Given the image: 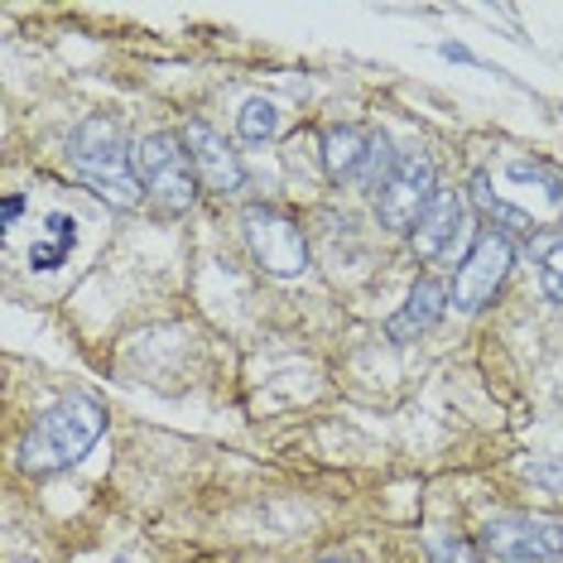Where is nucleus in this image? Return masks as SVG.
I'll return each instance as SVG.
<instances>
[{"label": "nucleus", "instance_id": "nucleus-1", "mask_svg": "<svg viewBox=\"0 0 563 563\" xmlns=\"http://www.w3.org/2000/svg\"><path fill=\"white\" fill-rule=\"evenodd\" d=\"M107 433V409L92 395H63L58 405H48L15 448V463L30 477H48V472L78 467L87 453L97 448V439Z\"/></svg>", "mask_w": 563, "mask_h": 563}, {"label": "nucleus", "instance_id": "nucleus-2", "mask_svg": "<svg viewBox=\"0 0 563 563\" xmlns=\"http://www.w3.org/2000/svg\"><path fill=\"white\" fill-rule=\"evenodd\" d=\"M68 164H73V174H78L101 202H111L117 212H135L140 202H145V188H140V174H135V150L125 145L117 121L87 117V121L73 125Z\"/></svg>", "mask_w": 563, "mask_h": 563}, {"label": "nucleus", "instance_id": "nucleus-3", "mask_svg": "<svg viewBox=\"0 0 563 563\" xmlns=\"http://www.w3.org/2000/svg\"><path fill=\"white\" fill-rule=\"evenodd\" d=\"M135 174L145 198L164 217H184L198 202V169L184 150V135L174 131H150L135 140Z\"/></svg>", "mask_w": 563, "mask_h": 563}, {"label": "nucleus", "instance_id": "nucleus-4", "mask_svg": "<svg viewBox=\"0 0 563 563\" xmlns=\"http://www.w3.org/2000/svg\"><path fill=\"white\" fill-rule=\"evenodd\" d=\"M241 236H246L251 261L261 265L265 275L275 279H299L309 271V241H303V227L294 222L289 212L271 208V202H251L241 212Z\"/></svg>", "mask_w": 563, "mask_h": 563}, {"label": "nucleus", "instance_id": "nucleus-5", "mask_svg": "<svg viewBox=\"0 0 563 563\" xmlns=\"http://www.w3.org/2000/svg\"><path fill=\"white\" fill-rule=\"evenodd\" d=\"M439 194V164H433L429 150H400V164H395L390 184L380 188L376 198V222L386 232H415V222L424 217V208Z\"/></svg>", "mask_w": 563, "mask_h": 563}, {"label": "nucleus", "instance_id": "nucleus-6", "mask_svg": "<svg viewBox=\"0 0 563 563\" xmlns=\"http://www.w3.org/2000/svg\"><path fill=\"white\" fill-rule=\"evenodd\" d=\"M510 265H516V241L501 236V232H482L472 241V251L463 255V265H457L453 285V309L457 313H482L486 303H496V294L506 289L510 279Z\"/></svg>", "mask_w": 563, "mask_h": 563}, {"label": "nucleus", "instance_id": "nucleus-7", "mask_svg": "<svg viewBox=\"0 0 563 563\" xmlns=\"http://www.w3.org/2000/svg\"><path fill=\"white\" fill-rule=\"evenodd\" d=\"M482 554L492 563H510L525 554H563V520L559 516H496L482 530Z\"/></svg>", "mask_w": 563, "mask_h": 563}, {"label": "nucleus", "instance_id": "nucleus-8", "mask_svg": "<svg viewBox=\"0 0 563 563\" xmlns=\"http://www.w3.org/2000/svg\"><path fill=\"white\" fill-rule=\"evenodd\" d=\"M178 135H184V150H188V159H194L202 188H212V194H222V198H232V194L246 188V164H241L232 140L217 131V125L194 117Z\"/></svg>", "mask_w": 563, "mask_h": 563}, {"label": "nucleus", "instance_id": "nucleus-9", "mask_svg": "<svg viewBox=\"0 0 563 563\" xmlns=\"http://www.w3.org/2000/svg\"><path fill=\"white\" fill-rule=\"evenodd\" d=\"M467 222V202L453 194V188H439L433 202L424 208V217L415 222V232H409V251L419 255V261H439V255L453 246V236L463 232Z\"/></svg>", "mask_w": 563, "mask_h": 563}, {"label": "nucleus", "instance_id": "nucleus-10", "mask_svg": "<svg viewBox=\"0 0 563 563\" xmlns=\"http://www.w3.org/2000/svg\"><path fill=\"white\" fill-rule=\"evenodd\" d=\"M448 309H453V294H448L443 279H419V285L409 289L405 309L386 318V338H390V342H415V338H424V332L439 323Z\"/></svg>", "mask_w": 563, "mask_h": 563}, {"label": "nucleus", "instance_id": "nucleus-11", "mask_svg": "<svg viewBox=\"0 0 563 563\" xmlns=\"http://www.w3.org/2000/svg\"><path fill=\"white\" fill-rule=\"evenodd\" d=\"M318 150H323V169L332 184H342V178H362L366 169V155H371V135L362 125H323V135H318Z\"/></svg>", "mask_w": 563, "mask_h": 563}, {"label": "nucleus", "instance_id": "nucleus-12", "mask_svg": "<svg viewBox=\"0 0 563 563\" xmlns=\"http://www.w3.org/2000/svg\"><path fill=\"white\" fill-rule=\"evenodd\" d=\"M467 198H472V208H477L486 222H496V232L510 236V241H530L534 232H540V222H534L525 208H516V202H506V198H496L492 194V178L486 174H472V184H467Z\"/></svg>", "mask_w": 563, "mask_h": 563}, {"label": "nucleus", "instance_id": "nucleus-13", "mask_svg": "<svg viewBox=\"0 0 563 563\" xmlns=\"http://www.w3.org/2000/svg\"><path fill=\"white\" fill-rule=\"evenodd\" d=\"M236 135L246 140V145H265V140H275V135H279V107H275L271 97L241 101V111H236Z\"/></svg>", "mask_w": 563, "mask_h": 563}, {"label": "nucleus", "instance_id": "nucleus-14", "mask_svg": "<svg viewBox=\"0 0 563 563\" xmlns=\"http://www.w3.org/2000/svg\"><path fill=\"white\" fill-rule=\"evenodd\" d=\"M395 164H400V150L386 131H371V155H366V169H362V194H371V202L380 198V188L390 184Z\"/></svg>", "mask_w": 563, "mask_h": 563}, {"label": "nucleus", "instance_id": "nucleus-15", "mask_svg": "<svg viewBox=\"0 0 563 563\" xmlns=\"http://www.w3.org/2000/svg\"><path fill=\"white\" fill-rule=\"evenodd\" d=\"M506 174L516 178V184H534L549 202H563V174L549 159H510Z\"/></svg>", "mask_w": 563, "mask_h": 563}, {"label": "nucleus", "instance_id": "nucleus-16", "mask_svg": "<svg viewBox=\"0 0 563 563\" xmlns=\"http://www.w3.org/2000/svg\"><path fill=\"white\" fill-rule=\"evenodd\" d=\"M424 554L429 563H492L482 554V544L463 540V534H448V530H433L424 540Z\"/></svg>", "mask_w": 563, "mask_h": 563}, {"label": "nucleus", "instance_id": "nucleus-17", "mask_svg": "<svg viewBox=\"0 0 563 563\" xmlns=\"http://www.w3.org/2000/svg\"><path fill=\"white\" fill-rule=\"evenodd\" d=\"M525 255H530V261L540 265V275H544V271H554V261L563 255V232H559V227H540V232L525 241Z\"/></svg>", "mask_w": 563, "mask_h": 563}, {"label": "nucleus", "instance_id": "nucleus-18", "mask_svg": "<svg viewBox=\"0 0 563 563\" xmlns=\"http://www.w3.org/2000/svg\"><path fill=\"white\" fill-rule=\"evenodd\" d=\"M525 477H530L534 486H544V492L563 496V463H559V457H534V463L525 467Z\"/></svg>", "mask_w": 563, "mask_h": 563}, {"label": "nucleus", "instance_id": "nucleus-19", "mask_svg": "<svg viewBox=\"0 0 563 563\" xmlns=\"http://www.w3.org/2000/svg\"><path fill=\"white\" fill-rule=\"evenodd\" d=\"M68 261V246H58V241H44V246L30 251V265L34 271H54V265Z\"/></svg>", "mask_w": 563, "mask_h": 563}, {"label": "nucleus", "instance_id": "nucleus-20", "mask_svg": "<svg viewBox=\"0 0 563 563\" xmlns=\"http://www.w3.org/2000/svg\"><path fill=\"white\" fill-rule=\"evenodd\" d=\"M48 236H54L58 246H73V241H78V222H73L68 212H54L48 217Z\"/></svg>", "mask_w": 563, "mask_h": 563}, {"label": "nucleus", "instance_id": "nucleus-21", "mask_svg": "<svg viewBox=\"0 0 563 563\" xmlns=\"http://www.w3.org/2000/svg\"><path fill=\"white\" fill-rule=\"evenodd\" d=\"M540 289H544V299L554 303V309H563V271H544L540 275Z\"/></svg>", "mask_w": 563, "mask_h": 563}, {"label": "nucleus", "instance_id": "nucleus-22", "mask_svg": "<svg viewBox=\"0 0 563 563\" xmlns=\"http://www.w3.org/2000/svg\"><path fill=\"white\" fill-rule=\"evenodd\" d=\"M439 54H443V58H453V63H472V68H477V54H472V48H463V44H443Z\"/></svg>", "mask_w": 563, "mask_h": 563}, {"label": "nucleus", "instance_id": "nucleus-23", "mask_svg": "<svg viewBox=\"0 0 563 563\" xmlns=\"http://www.w3.org/2000/svg\"><path fill=\"white\" fill-rule=\"evenodd\" d=\"M20 212H24V198H20V194H10V198H5V227H15V222H20Z\"/></svg>", "mask_w": 563, "mask_h": 563}, {"label": "nucleus", "instance_id": "nucleus-24", "mask_svg": "<svg viewBox=\"0 0 563 563\" xmlns=\"http://www.w3.org/2000/svg\"><path fill=\"white\" fill-rule=\"evenodd\" d=\"M510 563H563V559H554V554H525V559H510Z\"/></svg>", "mask_w": 563, "mask_h": 563}, {"label": "nucleus", "instance_id": "nucleus-25", "mask_svg": "<svg viewBox=\"0 0 563 563\" xmlns=\"http://www.w3.org/2000/svg\"><path fill=\"white\" fill-rule=\"evenodd\" d=\"M318 563H356V559H342V554H323Z\"/></svg>", "mask_w": 563, "mask_h": 563}, {"label": "nucleus", "instance_id": "nucleus-26", "mask_svg": "<svg viewBox=\"0 0 563 563\" xmlns=\"http://www.w3.org/2000/svg\"><path fill=\"white\" fill-rule=\"evenodd\" d=\"M111 563H131V559H111Z\"/></svg>", "mask_w": 563, "mask_h": 563}, {"label": "nucleus", "instance_id": "nucleus-27", "mask_svg": "<svg viewBox=\"0 0 563 563\" xmlns=\"http://www.w3.org/2000/svg\"><path fill=\"white\" fill-rule=\"evenodd\" d=\"M20 563H30V559H20Z\"/></svg>", "mask_w": 563, "mask_h": 563}]
</instances>
